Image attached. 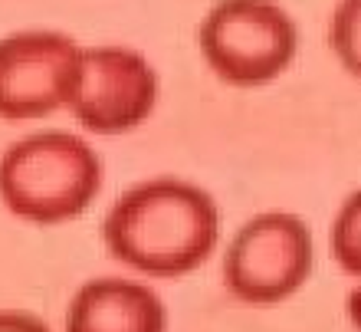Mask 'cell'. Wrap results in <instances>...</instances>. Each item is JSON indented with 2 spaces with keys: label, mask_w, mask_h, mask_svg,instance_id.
Here are the masks:
<instances>
[{
  "label": "cell",
  "mask_w": 361,
  "mask_h": 332,
  "mask_svg": "<svg viewBox=\"0 0 361 332\" xmlns=\"http://www.w3.org/2000/svg\"><path fill=\"white\" fill-rule=\"evenodd\" d=\"M102 247L125 273L184 280L224 247V214L204 184L152 174L128 184L102 218Z\"/></svg>",
  "instance_id": "cell-1"
},
{
  "label": "cell",
  "mask_w": 361,
  "mask_h": 332,
  "mask_svg": "<svg viewBox=\"0 0 361 332\" xmlns=\"http://www.w3.org/2000/svg\"><path fill=\"white\" fill-rule=\"evenodd\" d=\"M329 254L345 276L361 280V188L348 191L329 224Z\"/></svg>",
  "instance_id": "cell-8"
},
{
  "label": "cell",
  "mask_w": 361,
  "mask_h": 332,
  "mask_svg": "<svg viewBox=\"0 0 361 332\" xmlns=\"http://www.w3.org/2000/svg\"><path fill=\"white\" fill-rule=\"evenodd\" d=\"M63 332H171V309L152 280L102 273L69 296Z\"/></svg>",
  "instance_id": "cell-7"
},
{
  "label": "cell",
  "mask_w": 361,
  "mask_h": 332,
  "mask_svg": "<svg viewBox=\"0 0 361 332\" xmlns=\"http://www.w3.org/2000/svg\"><path fill=\"white\" fill-rule=\"evenodd\" d=\"M345 319L355 332H361V280L345 293Z\"/></svg>",
  "instance_id": "cell-11"
},
{
  "label": "cell",
  "mask_w": 361,
  "mask_h": 332,
  "mask_svg": "<svg viewBox=\"0 0 361 332\" xmlns=\"http://www.w3.org/2000/svg\"><path fill=\"white\" fill-rule=\"evenodd\" d=\"M315 270V234L295 211L269 208L240 224L220 247V283L243 306H279L305 290Z\"/></svg>",
  "instance_id": "cell-3"
},
{
  "label": "cell",
  "mask_w": 361,
  "mask_h": 332,
  "mask_svg": "<svg viewBox=\"0 0 361 332\" xmlns=\"http://www.w3.org/2000/svg\"><path fill=\"white\" fill-rule=\"evenodd\" d=\"M82 43L63 30H17L0 37V119L33 122L66 112Z\"/></svg>",
  "instance_id": "cell-6"
},
{
  "label": "cell",
  "mask_w": 361,
  "mask_h": 332,
  "mask_svg": "<svg viewBox=\"0 0 361 332\" xmlns=\"http://www.w3.org/2000/svg\"><path fill=\"white\" fill-rule=\"evenodd\" d=\"M161 102V76L142 49L122 43L82 47L66 112L82 135L115 138L138 132Z\"/></svg>",
  "instance_id": "cell-5"
},
{
  "label": "cell",
  "mask_w": 361,
  "mask_h": 332,
  "mask_svg": "<svg viewBox=\"0 0 361 332\" xmlns=\"http://www.w3.org/2000/svg\"><path fill=\"white\" fill-rule=\"evenodd\" d=\"M105 162L89 135L39 129L0 152V204L33 227H63L92 211Z\"/></svg>",
  "instance_id": "cell-2"
},
{
  "label": "cell",
  "mask_w": 361,
  "mask_h": 332,
  "mask_svg": "<svg viewBox=\"0 0 361 332\" xmlns=\"http://www.w3.org/2000/svg\"><path fill=\"white\" fill-rule=\"evenodd\" d=\"M0 332H53V326L27 309H0Z\"/></svg>",
  "instance_id": "cell-10"
},
{
  "label": "cell",
  "mask_w": 361,
  "mask_h": 332,
  "mask_svg": "<svg viewBox=\"0 0 361 332\" xmlns=\"http://www.w3.org/2000/svg\"><path fill=\"white\" fill-rule=\"evenodd\" d=\"M197 49L230 89H263L299 57V23L276 0H217L197 23Z\"/></svg>",
  "instance_id": "cell-4"
},
{
  "label": "cell",
  "mask_w": 361,
  "mask_h": 332,
  "mask_svg": "<svg viewBox=\"0 0 361 332\" xmlns=\"http://www.w3.org/2000/svg\"><path fill=\"white\" fill-rule=\"evenodd\" d=\"M329 49L338 66L361 83V0H338L329 13Z\"/></svg>",
  "instance_id": "cell-9"
}]
</instances>
